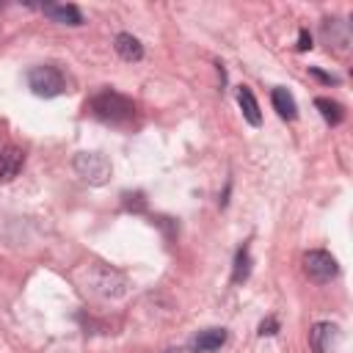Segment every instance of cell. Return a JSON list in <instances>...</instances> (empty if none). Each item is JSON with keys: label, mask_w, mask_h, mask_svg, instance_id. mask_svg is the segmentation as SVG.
I'll return each instance as SVG.
<instances>
[{"label": "cell", "mask_w": 353, "mask_h": 353, "mask_svg": "<svg viewBox=\"0 0 353 353\" xmlns=\"http://www.w3.org/2000/svg\"><path fill=\"white\" fill-rule=\"evenodd\" d=\"M88 110H91L99 121H105V124H124V121H130V119L135 116V102H132L130 97L119 94V91L105 88V91H99L97 97H91Z\"/></svg>", "instance_id": "obj_1"}, {"label": "cell", "mask_w": 353, "mask_h": 353, "mask_svg": "<svg viewBox=\"0 0 353 353\" xmlns=\"http://www.w3.org/2000/svg\"><path fill=\"white\" fill-rule=\"evenodd\" d=\"M28 88H30L36 97L50 99V97H58V94L66 91V77H63V72H61L58 66L41 63V66H33V69L28 72Z\"/></svg>", "instance_id": "obj_2"}, {"label": "cell", "mask_w": 353, "mask_h": 353, "mask_svg": "<svg viewBox=\"0 0 353 353\" xmlns=\"http://www.w3.org/2000/svg\"><path fill=\"white\" fill-rule=\"evenodd\" d=\"M74 171L88 182V185H105L110 176V160L99 152H80L74 157Z\"/></svg>", "instance_id": "obj_3"}, {"label": "cell", "mask_w": 353, "mask_h": 353, "mask_svg": "<svg viewBox=\"0 0 353 353\" xmlns=\"http://www.w3.org/2000/svg\"><path fill=\"white\" fill-rule=\"evenodd\" d=\"M303 273H306L314 284H325V281H331V279L339 273V265H336V259H334L328 251L314 248V251H306V254H303Z\"/></svg>", "instance_id": "obj_4"}, {"label": "cell", "mask_w": 353, "mask_h": 353, "mask_svg": "<svg viewBox=\"0 0 353 353\" xmlns=\"http://www.w3.org/2000/svg\"><path fill=\"white\" fill-rule=\"evenodd\" d=\"M336 342H339V328L328 320H320L312 325L309 331V345L314 353H334L336 350Z\"/></svg>", "instance_id": "obj_5"}, {"label": "cell", "mask_w": 353, "mask_h": 353, "mask_svg": "<svg viewBox=\"0 0 353 353\" xmlns=\"http://www.w3.org/2000/svg\"><path fill=\"white\" fill-rule=\"evenodd\" d=\"M41 14L50 17L52 22H58V25H72V28L83 25V11L72 3H44Z\"/></svg>", "instance_id": "obj_6"}, {"label": "cell", "mask_w": 353, "mask_h": 353, "mask_svg": "<svg viewBox=\"0 0 353 353\" xmlns=\"http://www.w3.org/2000/svg\"><path fill=\"white\" fill-rule=\"evenodd\" d=\"M94 290L99 295H108V298H119L124 295V276L110 270V268H97V279H94Z\"/></svg>", "instance_id": "obj_7"}, {"label": "cell", "mask_w": 353, "mask_h": 353, "mask_svg": "<svg viewBox=\"0 0 353 353\" xmlns=\"http://www.w3.org/2000/svg\"><path fill=\"white\" fill-rule=\"evenodd\" d=\"M223 342H226V328H204L193 336L190 350L193 353H215L223 347Z\"/></svg>", "instance_id": "obj_8"}, {"label": "cell", "mask_w": 353, "mask_h": 353, "mask_svg": "<svg viewBox=\"0 0 353 353\" xmlns=\"http://www.w3.org/2000/svg\"><path fill=\"white\" fill-rule=\"evenodd\" d=\"M22 165H25V154H22V149H17V146L3 149V152H0V182L14 179V176L22 171Z\"/></svg>", "instance_id": "obj_9"}, {"label": "cell", "mask_w": 353, "mask_h": 353, "mask_svg": "<svg viewBox=\"0 0 353 353\" xmlns=\"http://www.w3.org/2000/svg\"><path fill=\"white\" fill-rule=\"evenodd\" d=\"M237 105L243 110V119L251 124V127H259L262 124V113H259V105H256V97L248 85H240L237 88Z\"/></svg>", "instance_id": "obj_10"}, {"label": "cell", "mask_w": 353, "mask_h": 353, "mask_svg": "<svg viewBox=\"0 0 353 353\" xmlns=\"http://www.w3.org/2000/svg\"><path fill=\"white\" fill-rule=\"evenodd\" d=\"M113 47H116V52H119L127 63H135V61L143 58V44H141L132 33H119L116 41H113Z\"/></svg>", "instance_id": "obj_11"}, {"label": "cell", "mask_w": 353, "mask_h": 353, "mask_svg": "<svg viewBox=\"0 0 353 353\" xmlns=\"http://www.w3.org/2000/svg\"><path fill=\"white\" fill-rule=\"evenodd\" d=\"M270 102H273V108H276V113L281 119L292 121L298 116V105H295V99H292V94L287 88H273L270 91Z\"/></svg>", "instance_id": "obj_12"}, {"label": "cell", "mask_w": 353, "mask_h": 353, "mask_svg": "<svg viewBox=\"0 0 353 353\" xmlns=\"http://www.w3.org/2000/svg\"><path fill=\"white\" fill-rule=\"evenodd\" d=\"M314 108L320 110V116H323L331 127H336V124L345 121V110H342V105L334 102V99H328V97H317V99H314Z\"/></svg>", "instance_id": "obj_13"}, {"label": "cell", "mask_w": 353, "mask_h": 353, "mask_svg": "<svg viewBox=\"0 0 353 353\" xmlns=\"http://www.w3.org/2000/svg\"><path fill=\"white\" fill-rule=\"evenodd\" d=\"M248 276H251V254H248V245H243V248L234 254V270H232V281H234V284H243Z\"/></svg>", "instance_id": "obj_14"}, {"label": "cell", "mask_w": 353, "mask_h": 353, "mask_svg": "<svg viewBox=\"0 0 353 353\" xmlns=\"http://www.w3.org/2000/svg\"><path fill=\"white\" fill-rule=\"evenodd\" d=\"M276 331H279V320L276 317H268V320L259 323V336H273Z\"/></svg>", "instance_id": "obj_15"}, {"label": "cell", "mask_w": 353, "mask_h": 353, "mask_svg": "<svg viewBox=\"0 0 353 353\" xmlns=\"http://www.w3.org/2000/svg\"><path fill=\"white\" fill-rule=\"evenodd\" d=\"M298 50H301V52L312 50V36H309V30H306V28H301V33H298Z\"/></svg>", "instance_id": "obj_16"}, {"label": "cell", "mask_w": 353, "mask_h": 353, "mask_svg": "<svg viewBox=\"0 0 353 353\" xmlns=\"http://www.w3.org/2000/svg\"><path fill=\"white\" fill-rule=\"evenodd\" d=\"M309 72H312V74H314V77H320V80H323V83H336V77H331V74H325V72H320V69H317V66H312V69H309Z\"/></svg>", "instance_id": "obj_17"}, {"label": "cell", "mask_w": 353, "mask_h": 353, "mask_svg": "<svg viewBox=\"0 0 353 353\" xmlns=\"http://www.w3.org/2000/svg\"><path fill=\"white\" fill-rule=\"evenodd\" d=\"M163 353H185L182 347H168V350H163Z\"/></svg>", "instance_id": "obj_18"}, {"label": "cell", "mask_w": 353, "mask_h": 353, "mask_svg": "<svg viewBox=\"0 0 353 353\" xmlns=\"http://www.w3.org/2000/svg\"><path fill=\"white\" fill-rule=\"evenodd\" d=\"M0 8H3V6H0Z\"/></svg>", "instance_id": "obj_19"}]
</instances>
